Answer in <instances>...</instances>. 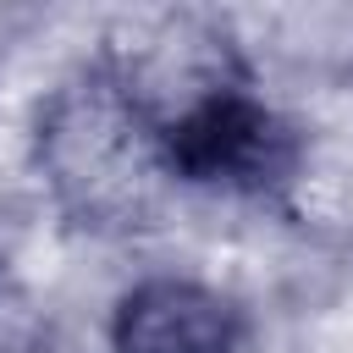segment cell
<instances>
[{"instance_id": "1", "label": "cell", "mask_w": 353, "mask_h": 353, "mask_svg": "<svg viewBox=\"0 0 353 353\" xmlns=\"http://www.w3.org/2000/svg\"><path fill=\"white\" fill-rule=\"evenodd\" d=\"M39 154L55 193L94 226H138L171 176L160 127L121 77L72 83L39 127Z\"/></svg>"}, {"instance_id": "2", "label": "cell", "mask_w": 353, "mask_h": 353, "mask_svg": "<svg viewBox=\"0 0 353 353\" xmlns=\"http://www.w3.org/2000/svg\"><path fill=\"white\" fill-rule=\"evenodd\" d=\"M171 176L182 182H226V188H270L292 171V132L276 110L248 99L237 83L193 88L171 116L154 121Z\"/></svg>"}, {"instance_id": "3", "label": "cell", "mask_w": 353, "mask_h": 353, "mask_svg": "<svg viewBox=\"0 0 353 353\" xmlns=\"http://www.w3.org/2000/svg\"><path fill=\"white\" fill-rule=\"evenodd\" d=\"M116 353H243V314L199 281H143L116 309Z\"/></svg>"}]
</instances>
